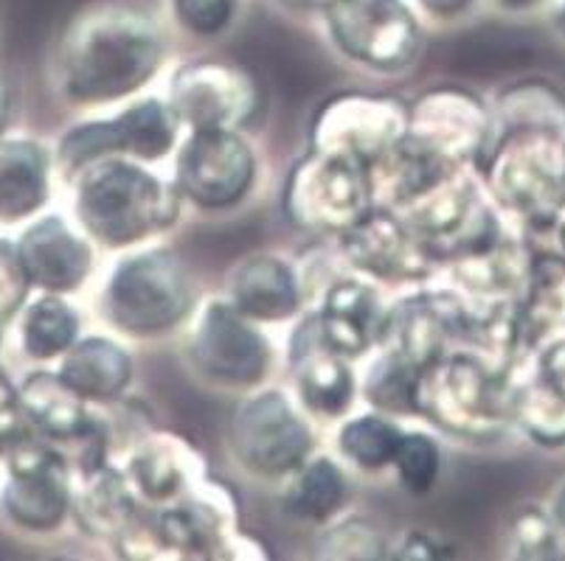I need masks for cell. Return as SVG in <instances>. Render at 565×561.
Segmentation results:
<instances>
[{"instance_id":"6da1fadb","label":"cell","mask_w":565,"mask_h":561,"mask_svg":"<svg viewBox=\"0 0 565 561\" xmlns=\"http://www.w3.org/2000/svg\"><path fill=\"white\" fill-rule=\"evenodd\" d=\"M172 25L147 0H94L56 37L51 82L65 105L96 112L163 82L178 56Z\"/></svg>"},{"instance_id":"7a4b0ae2","label":"cell","mask_w":565,"mask_h":561,"mask_svg":"<svg viewBox=\"0 0 565 561\" xmlns=\"http://www.w3.org/2000/svg\"><path fill=\"white\" fill-rule=\"evenodd\" d=\"M205 290L172 239L105 256L94 281V315L102 328L136 348L172 346Z\"/></svg>"},{"instance_id":"3957f363","label":"cell","mask_w":565,"mask_h":561,"mask_svg":"<svg viewBox=\"0 0 565 561\" xmlns=\"http://www.w3.org/2000/svg\"><path fill=\"white\" fill-rule=\"evenodd\" d=\"M71 216L105 256L172 239L189 219L167 166L99 158L65 180Z\"/></svg>"},{"instance_id":"277c9868","label":"cell","mask_w":565,"mask_h":561,"mask_svg":"<svg viewBox=\"0 0 565 561\" xmlns=\"http://www.w3.org/2000/svg\"><path fill=\"white\" fill-rule=\"evenodd\" d=\"M285 334L250 321L223 290H205L192 321L174 339L186 377L209 393L236 396L281 379Z\"/></svg>"},{"instance_id":"5b68a950","label":"cell","mask_w":565,"mask_h":561,"mask_svg":"<svg viewBox=\"0 0 565 561\" xmlns=\"http://www.w3.org/2000/svg\"><path fill=\"white\" fill-rule=\"evenodd\" d=\"M327 444V432L301 408L285 379L231 399L223 450L236 477L250 486L276 488Z\"/></svg>"},{"instance_id":"8992f818","label":"cell","mask_w":565,"mask_h":561,"mask_svg":"<svg viewBox=\"0 0 565 561\" xmlns=\"http://www.w3.org/2000/svg\"><path fill=\"white\" fill-rule=\"evenodd\" d=\"M510 374L472 348H454L425 368L419 421L448 444L523 446L510 416Z\"/></svg>"},{"instance_id":"52a82bcc","label":"cell","mask_w":565,"mask_h":561,"mask_svg":"<svg viewBox=\"0 0 565 561\" xmlns=\"http://www.w3.org/2000/svg\"><path fill=\"white\" fill-rule=\"evenodd\" d=\"M189 219H228L259 203L267 188V152L250 130H186L169 161Z\"/></svg>"},{"instance_id":"ba28073f","label":"cell","mask_w":565,"mask_h":561,"mask_svg":"<svg viewBox=\"0 0 565 561\" xmlns=\"http://www.w3.org/2000/svg\"><path fill=\"white\" fill-rule=\"evenodd\" d=\"M316 29L338 62L372 79L414 74L430 34L411 0H335Z\"/></svg>"},{"instance_id":"9c48e42d","label":"cell","mask_w":565,"mask_h":561,"mask_svg":"<svg viewBox=\"0 0 565 561\" xmlns=\"http://www.w3.org/2000/svg\"><path fill=\"white\" fill-rule=\"evenodd\" d=\"M183 132L181 118L174 116L167 93L158 85L116 107L85 112L65 127L54 143L56 174L68 180L99 158H132L169 166Z\"/></svg>"},{"instance_id":"30bf717a","label":"cell","mask_w":565,"mask_h":561,"mask_svg":"<svg viewBox=\"0 0 565 561\" xmlns=\"http://www.w3.org/2000/svg\"><path fill=\"white\" fill-rule=\"evenodd\" d=\"M492 203L523 236L552 234L565 211V143L537 132H507L479 161Z\"/></svg>"},{"instance_id":"8fae6325","label":"cell","mask_w":565,"mask_h":561,"mask_svg":"<svg viewBox=\"0 0 565 561\" xmlns=\"http://www.w3.org/2000/svg\"><path fill=\"white\" fill-rule=\"evenodd\" d=\"M392 211L403 216L439 270L450 261L495 247L507 236L521 234L492 203L476 166L456 169L428 192Z\"/></svg>"},{"instance_id":"7c38bea8","label":"cell","mask_w":565,"mask_h":561,"mask_svg":"<svg viewBox=\"0 0 565 561\" xmlns=\"http://www.w3.org/2000/svg\"><path fill=\"white\" fill-rule=\"evenodd\" d=\"M374 205L372 174L349 158L305 147L281 174L279 211L307 241H341Z\"/></svg>"},{"instance_id":"4fadbf2b","label":"cell","mask_w":565,"mask_h":561,"mask_svg":"<svg viewBox=\"0 0 565 561\" xmlns=\"http://www.w3.org/2000/svg\"><path fill=\"white\" fill-rule=\"evenodd\" d=\"M183 130H250L265 118V85L239 60L194 48L178 54L161 82Z\"/></svg>"},{"instance_id":"5bb4252c","label":"cell","mask_w":565,"mask_h":561,"mask_svg":"<svg viewBox=\"0 0 565 561\" xmlns=\"http://www.w3.org/2000/svg\"><path fill=\"white\" fill-rule=\"evenodd\" d=\"M7 483L0 488V508L20 531L54 533L74 522L76 472L54 441L40 432L20 435L3 446Z\"/></svg>"},{"instance_id":"9a60e30c","label":"cell","mask_w":565,"mask_h":561,"mask_svg":"<svg viewBox=\"0 0 565 561\" xmlns=\"http://www.w3.org/2000/svg\"><path fill=\"white\" fill-rule=\"evenodd\" d=\"M408 136V99L343 90L323 99L307 123V147L372 169Z\"/></svg>"},{"instance_id":"2e32d148","label":"cell","mask_w":565,"mask_h":561,"mask_svg":"<svg viewBox=\"0 0 565 561\" xmlns=\"http://www.w3.org/2000/svg\"><path fill=\"white\" fill-rule=\"evenodd\" d=\"M405 138L450 166H479L495 141L490 99L456 82L425 87L408 99Z\"/></svg>"},{"instance_id":"e0dca14e","label":"cell","mask_w":565,"mask_h":561,"mask_svg":"<svg viewBox=\"0 0 565 561\" xmlns=\"http://www.w3.org/2000/svg\"><path fill=\"white\" fill-rule=\"evenodd\" d=\"M285 370L281 379L290 385L301 408L312 416L323 432L361 408V363L341 357L323 346L312 309L285 332Z\"/></svg>"},{"instance_id":"ac0fdd59","label":"cell","mask_w":565,"mask_h":561,"mask_svg":"<svg viewBox=\"0 0 565 561\" xmlns=\"http://www.w3.org/2000/svg\"><path fill=\"white\" fill-rule=\"evenodd\" d=\"M343 265L372 278L388 292L423 287L439 276V265L403 223L397 211L374 205L341 241H335Z\"/></svg>"},{"instance_id":"d6986e66","label":"cell","mask_w":565,"mask_h":561,"mask_svg":"<svg viewBox=\"0 0 565 561\" xmlns=\"http://www.w3.org/2000/svg\"><path fill=\"white\" fill-rule=\"evenodd\" d=\"M220 290L243 315L285 334L312 306L299 253L276 247L250 250L225 270Z\"/></svg>"},{"instance_id":"ffe728a7","label":"cell","mask_w":565,"mask_h":561,"mask_svg":"<svg viewBox=\"0 0 565 561\" xmlns=\"http://www.w3.org/2000/svg\"><path fill=\"white\" fill-rule=\"evenodd\" d=\"M25 276L38 292L79 295L90 290L102 270V253L96 241L79 228L74 216L40 214L25 225L14 241Z\"/></svg>"},{"instance_id":"44dd1931","label":"cell","mask_w":565,"mask_h":561,"mask_svg":"<svg viewBox=\"0 0 565 561\" xmlns=\"http://www.w3.org/2000/svg\"><path fill=\"white\" fill-rule=\"evenodd\" d=\"M392 292L374 284L372 278L343 267L312 303L318 334L323 346L341 357L363 363L383 343Z\"/></svg>"},{"instance_id":"7402d4cb","label":"cell","mask_w":565,"mask_h":561,"mask_svg":"<svg viewBox=\"0 0 565 561\" xmlns=\"http://www.w3.org/2000/svg\"><path fill=\"white\" fill-rule=\"evenodd\" d=\"M116 463L147 511L181 503L212 472L198 444L158 424L118 452Z\"/></svg>"},{"instance_id":"603a6c76","label":"cell","mask_w":565,"mask_h":561,"mask_svg":"<svg viewBox=\"0 0 565 561\" xmlns=\"http://www.w3.org/2000/svg\"><path fill=\"white\" fill-rule=\"evenodd\" d=\"M358 486L361 481L349 472L347 463L323 444L279 486L270 488V494H274L276 514L287 528L316 533L354 508Z\"/></svg>"},{"instance_id":"cb8c5ba5","label":"cell","mask_w":565,"mask_h":561,"mask_svg":"<svg viewBox=\"0 0 565 561\" xmlns=\"http://www.w3.org/2000/svg\"><path fill=\"white\" fill-rule=\"evenodd\" d=\"M54 370L96 410L130 399L138 385V348L107 328L85 332Z\"/></svg>"},{"instance_id":"d4e9b609","label":"cell","mask_w":565,"mask_h":561,"mask_svg":"<svg viewBox=\"0 0 565 561\" xmlns=\"http://www.w3.org/2000/svg\"><path fill=\"white\" fill-rule=\"evenodd\" d=\"M150 511L138 503L116 461H107L90 472L76 475L74 525L87 539L118 550Z\"/></svg>"},{"instance_id":"484cf974","label":"cell","mask_w":565,"mask_h":561,"mask_svg":"<svg viewBox=\"0 0 565 561\" xmlns=\"http://www.w3.org/2000/svg\"><path fill=\"white\" fill-rule=\"evenodd\" d=\"M405 427L408 421L361 404L327 430V446L347 463L349 472L361 483H392Z\"/></svg>"},{"instance_id":"4316f807","label":"cell","mask_w":565,"mask_h":561,"mask_svg":"<svg viewBox=\"0 0 565 561\" xmlns=\"http://www.w3.org/2000/svg\"><path fill=\"white\" fill-rule=\"evenodd\" d=\"M54 174V147L34 138L0 136V223H32L43 214Z\"/></svg>"},{"instance_id":"83f0119b","label":"cell","mask_w":565,"mask_h":561,"mask_svg":"<svg viewBox=\"0 0 565 561\" xmlns=\"http://www.w3.org/2000/svg\"><path fill=\"white\" fill-rule=\"evenodd\" d=\"M495 118V138L537 132L565 143V85L548 74H521L487 93Z\"/></svg>"},{"instance_id":"f1b7e54d","label":"cell","mask_w":565,"mask_h":561,"mask_svg":"<svg viewBox=\"0 0 565 561\" xmlns=\"http://www.w3.org/2000/svg\"><path fill=\"white\" fill-rule=\"evenodd\" d=\"M510 416L523 446L565 452V390L548 382L526 354L510 374Z\"/></svg>"},{"instance_id":"f546056e","label":"cell","mask_w":565,"mask_h":561,"mask_svg":"<svg viewBox=\"0 0 565 561\" xmlns=\"http://www.w3.org/2000/svg\"><path fill=\"white\" fill-rule=\"evenodd\" d=\"M425 368L392 346H377L361 363V404L399 421H419Z\"/></svg>"},{"instance_id":"4dcf8cb0","label":"cell","mask_w":565,"mask_h":561,"mask_svg":"<svg viewBox=\"0 0 565 561\" xmlns=\"http://www.w3.org/2000/svg\"><path fill=\"white\" fill-rule=\"evenodd\" d=\"M85 334V312L60 292H38L18 315L20 352L38 365L60 363L65 352Z\"/></svg>"},{"instance_id":"1f68e13d","label":"cell","mask_w":565,"mask_h":561,"mask_svg":"<svg viewBox=\"0 0 565 561\" xmlns=\"http://www.w3.org/2000/svg\"><path fill=\"white\" fill-rule=\"evenodd\" d=\"M498 550L512 561H565V542L546 497L521 500L507 511L498 531Z\"/></svg>"},{"instance_id":"d6a6232c","label":"cell","mask_w":565,"mask_h":561,"mask_svg":"<svg viewBox=\"0 0 565 561\" xmlns=\"http://www.w3.org/2000/svg\"><path fill=\"white\" fill-rule=\"evenodd\" d=\"M394 531L380 519L349 508L321 531L310 533L312 555L330 561H383L392 559Z\"/></svg>"},{"instance_id":"836d02e7","label":"cell","mask_w":565,"mask_h":561,"mask_svg":"<svg viewBox=\"0 0 565 561\" xmlns=\"http://www.w3.org/2000/svg\"><path fill=\"white\" fill-rule=\"evenodd\" d=\"M448 470V441L425 421H408L394 461L392 486L408 497H428Z\"/></svg>"},{"instance_id":"e575fe53","label":"cell","mask_w":565,"mask_h":561,"mask_svg":"<svg viewBox=\"0 0 565 561\" xmlns=\"http://www.w3.org/2000/svg\"><path fill=\"white\" fill-rule=\"evenodd\" d=\"M174 37L194 48H212L234 34L245 12V0H161Z\"/></svg>"},{"instance_id":"d590c367","label":"cell","mask_w":565,"mask_h":561,"mask_svg":"<svg viewBox=\"0 0 565 561\" xmlns=\"http://www.w3.org/2000/svg\"><path fill=\"white\" fill-rule=\"evenodd\" d=\"M34 287L20 265L18 247L14 241L0 239V337L7 332L9 323L20 315V309L32 298Z\"/></svg>"},{"instance_id":"8d00e7d4","label":"cell","mask_w":565,"mask_h":561,"mask_svg":"<svg viewBox=\"0 0 565 561\" xmlns=\"http://www.w3.org/2000/svg\"><path fill=\"white\" fill-rule=\"evenodd\" d=\"M430 31H450L487 12L484 0H411Z\"/></svg>"},{"instance_id":"74e56055","label":"cell","mask_w":565,"mask_h":561,"mask_svg":"<svg viewBox=\"0 0 565 561\" xmlns=\"http://www.w3.org/2000/svg\"><path fill=\"white\" fill-rule=\"evenodd\" d=\"M526 357L532 359L534 368L541 370L548 382L565 390V328L563 332L548 334L541 343H534L526 352Z\"/></svg>"},{"instance_id":"f35d334b","label":"cell","mask_w":565,"mask_h":561,"mask_svg":"<svg viewBox=\"0 0 565 561\" xmlns=\"http://www.w3.org/2000/svg\"><path fill=\"white\" fill-rule=\"evenodd\" d=\"M445 550L448 544L441 542L439 537H434L425 528H403V531H394L392 542V559H445Z\"/></svg>"},{"instance_id":"ab89813d","label":"cell","mask_w":565,"mask_h":561,"mask_svg":"<svg viewBox=\"0 0 565 561\" xmlns=\"http://www.w3.org/2000/svg\"><path fill=\"white\" fill-rule=\"evenodd\" d=\"M487 12L503 20H543L552 0H484Z\"/></svg>"},{"instance_id":"60d3db41","label":"cell","mask_w":565,"mask_h":561,"mask_svg":"<svg viewBox=\"0 0 565 561\" xmlns=\"http://www.w3.org/2000/svg\"><path fill=\"white\" fill-rule=\"evenodd\" d=\"M543 25L548 29L554 43H559L565 48V0H552L543 14Z\"/></svg>"},{"instance_id":"b9f144b4","label":"cell","mask_w":565,"mask_h":561,"mask_svg":"<svg viewBox=\"0 0 565 561\" xmlns=\"http://www.w3.org/2000/svg\"><path fill=\"white\" fill-rule=\"evenodd\" d=\"M546 503H548V511H552L554 522H557V528H559V537H563V542H565V475L557 477V483L548 488Z\"/></svg>"},{"instance_id":"7bdbcfd3","label":"cell","mask_w":565,"mask_h":561,"mask_svg":"<svg viewBox=\"0 0 565 561\" xmlns=\"http://www.w3.org/2000/svg\"><path fill=\"white\" fill-rule=\"evenodd\" d=\"M9 118H12V87H9L7 76L0 74V136L7 130Z\"/></svg>"},{"instance_id":"ee69618b","label":"cell","mask_w":565,"mask_h":561,"mask_svg":"<svg viewBox=\"0 0 565 561\" xmlns=\"http://www.w3.org/2000/svg\"><path fill=\"white\" fill-rule=\"evenodd\" d=\"M554 239H557V247L565 253V211L563 216H559V223L554 225Z\"/></svg>"},{"instance_id":"f6af8a7d","label":"cell","mask_w":565,"mask_h":561,"mask_svg":"<svg viewBox=\"0 0 565 561\" xmlns=\"http://www.w3.org/2000/svg\"><path fill=\"white\" fill-rule=\"evenodd\" d=\"M0 457H3V450H0Z\"/></svg>"}]
</instances>
